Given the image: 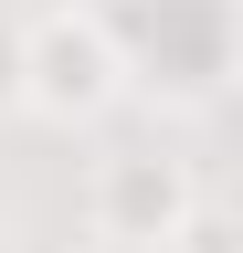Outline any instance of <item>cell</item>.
<instances>
[{"label":"cell","mask_w":243,"mask_h":253,"mask_svg":"<svg viewBox=\"0 0 243 253\" xmlns=\"http://www.w3.org/2000/svg\"><path fill=\"white\" fill-rule=\"evenodd\" d=\"M96 21L127 63V106L211 116L243 74V0H96Z\"/></svg>","instance_id":"obj_1"},{"label":"cell","mask_w":243,"mask_h":253,"mask_svg":"<svg viewBox=\"0 0 243 253\" xmlns=\"http://www.w3.org/2000/svg\"><path fill=\"white\" fill-rule=\"evenodd\" d=\"M11 106L53 137H85L127 106V63H116L96 0H43L11 21Z\"/></svg>","instance_id":"obj_2"},{"label":"cell","mask_w":243,"mask_h":253,"mask_svg":"<svg viewBox=\"0 0 243 253\" xmlns=\"http://www.w3.org/2000/svg\"><path fill=\"white\" fill-rule=\"evenodd\" d=\"M201 201V169L180 148H106L96 169H85V232H96L106 253H159L180 232V211Z\"/></svg>","instance_id":"obj_3"},{"label":"cell","mask_w":243,"mask_h":253,"mask_svg":"<svg viewBox=\"0 0 243 253\" xmlns=\"http://www.w3.org/2000/svg\"><path fill=\"white\" fill-rule=\"evenodd\" d=\"M159 253H243V221H233L222 201H191V211H180V232H169Z\"/></svg>","instance_id":"obj_4"},{"label":"cell","mask_w":243,"mask_h":253,"mask_svg":"<svg viewBox=\"0 0 243 253\" xmlns=\"http://www.w3.org/2000/svg\"><path fill=\"white\" fill-rule=\"evenodd\" d=\"M0 106H11V11H0Z\"/></svg>","instance_id":"obj_5"},{"label":"cell","mask_w":243,"mask_h":253,"mask_svg":"<svg viewBox=\"0 0 243 253\" xmlns=\"http://www.w3.org/2000/svg\"><path fill=\"white\" fill-rule=\"evenodd\" d=\"M0 253H21V232H11V211H0Z\"/></svg>","instance_id":"obj_6"}]
</instances>
